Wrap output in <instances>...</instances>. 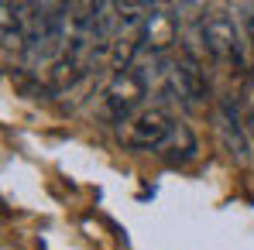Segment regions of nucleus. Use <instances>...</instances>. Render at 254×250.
Returning <instances> with one entry per match:
<instances>
[{
  "label": "nucleus",
  "mask_w": 254,
  "mask_h": 250,
  "mask_svg": "<svg viewBox=\"0 0 254 250\" xmlns=\"http://www.w3.org/2000/svg\"><path fill=\"white\" fill-rule=\"evenodd\" d=\"M203 45H206V55L213 62H227V65H237V69L248 65L244 24L230 10H223V7L213 10L210 17H203Z\"/></svg>",
  "instance_id": "nucleus-1"
},
{
  "label": "nucleus",
  "mask_w": 254,
  "mask_h": 250,
  "mask_svg": "<svg viewBox=\"0 0 254 250\" xmlns=\"http://www.w3.org/2000/svg\"><path fill=\"white\" fill-rule=\"evenodd\" d=\"M148 79L137 65H130L124 72H114L110 83L103 89V113L121 127L124 120H130L137 110H144V96H148Z\"/></svg>",
  "instance_id": "nucleus-2"
},
{
  "label": "nucleus",
  "mask_w": 254,
  "mask_h": 250,
  "mask_svg": "<svg viewBox=\"0 0 254 250\" xmlns=\"http://www.w3.org/2000/svg\"><path fill=\"white\" fill-rule=\"evenodd\" d=\"M172 127H175V120L169 117L165 106H144L117 127V137L124 148H134V151H158L172 134Z\"/></svg>",
  "instance_id": "nucleus-3"
},
{
  "label": "nucleus",
  "mask_w": 254,
  "mask_h": 250,
  "mask_svg": "<svg viewBox=\"0 0 254 250\" xmlns=\"http://www.w3.org/2000/svg\"><path fill=\"white\" fill-rule=\"evenodd\" d=\"M182 38V28H179V3H155V10H151V17L144 21V28H141V55H148V58H165L169 55V48ZM137 55V58H141Z\"/></svg>",
  "instance_id": "nucleus-4"
},
{
  "label": "nucleus",
  "mask_w": 254,
  "mask_h": 250,
  "mask_svg": "<svg viewBox=\"0 0 254 250\" xmlns=\"http://www.w3.org/2000/svg\"><path fill=\"white\" fill-rule=\"evenodd\" d=\"M216 130H220V141L230 151V158L248 165L251 161V134L244 127V110L234 103V96H223L216 103Z\"/></svg>",
  "instance_id": "nucleus-5"
},
{
  "label": "nucleus",
  "mask_w": 254,
  "mask_h": 250,
  "mask_svg": "<svg viewBox=\"0 0 254 250\" xmlns=\"http://www.w3.org/2000/svg\"><path fill=\"white\" fill-rule=\"evenodd\" d=\"M196 151H199V144H196V134L189 130L186 124H175L172 127V134L165 137V144L158 148V158L165 161V165H189L192 158H196Z\"/></svg>",
  "instance_id": "nucleus-6"
},
{
  "label": "nucleus",
  "mask_w": 254,
  "mask_h": 250,
  "mask_svg": "<svg viewBox=\"0 0 254 250\" xmlns=\"http://www.w3.org/2000/svg\"><path fill=\"white\" fill-rule=\"evenodd\" d=\"M3 51H24L28 45V3H3Z\"/></svg>",
  "instance_id": "nucleus-7"
},
{
  "label": "nucleus",
  "mask_w": 254,
  "mask_h": 250,
  "mask_svg": "<svg viewBox=\"0 0 254 250\" xmlns=\"http://www.w3.org/2000/svg\"><path fill=\"white\" fill-rule=\"evenodd\" d=\"M241 10H244L241 24H244V35H248V45H254V3H244Z\"/></svg>",
  "instance_id": "nucleus-8"
},
{
  "label": "nucleus",
  "mask_w": 254,
  "mask_h": 250,
  "mask_svg": "<svg viewBox=\"0 0 254 250\" xmlns=\"http://www.w3.org/2000/svg\"><path fill=\"white\" fill-rule=\"evenodd\" d=\"M244 127H248V134L254 141V86L248 89V103H244Z\"/></svg>",
  "instance_id": "nucleus-9"
}]
</instances>
